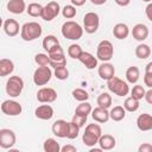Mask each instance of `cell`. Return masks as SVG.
Listing matches in <instances>:
<instances>
[{"label": "cell", "instance_id": "1", "mask_svg": "<svg viewBox=\"0 0 152 152\" xmlns=\"http://www.w3.org/2000/svg\"><path fill=\"white\" fill-rule=\"evenodd\" d=\"M61 32L64 38L70 40H77V39H81L83 36V27L76 21L68 20L62 25Z\"/></svg>", "mask_w": 152, "mask_h": 152}, {"label": "cell", "instance_id": "2", "mask_svg": "<svg viewBox=\"0 0 152 152\" xmlns=\"http://www.w3.org/2000/svg\"><path fill=\"white\" fill-rule=\"evenodd\" d=\"M42 26L36 23V21H28V23H25L23 26H21V30H20V36L21 38L25 40V42H32L37 38H39L42 36Z\"/></svg>", "mask_w": 152, "mask_h": 152}, {"label": "cell", "instance_id": "3", "mask_svg": "<svg viewBox=\"0 0 152 152\" xmlns=\"http://www.w3.org/2000/svg\"><path fill=\"white\" fill-rule=\"evenodd\" d=\"M101 134H102V129L97 124H89L86 127V131H84L83 137H82L83 144L88 147L95 146L97 144Z\"/></svg>", "mask_w": 152, "mask_h": 152}, {"label": "cell", "instance_id": "4", "mask_svg": "<svg viewBox=\"0 0 152 152\" xmlns=\"http://www.w3.org/2000/svg\"><path fill=\"white\" fill-rule=\"evenodd\" d=\"M49 56V65L52 68H58V66H65L66 65V59L64 57V50L62 46L58 44L53 46L50 51H48Z\"/></svg>", "mask_w": 152, "mask_h": 152}, {"label": "cell", "instance_id": "5", "mask_svg": "<svg viewBox=\"0 0 152 152\" xmlns=\"http://www.w3.org/2000/svg\"><path fill=\"white\" fill-rule=\"evenodd\" d=\"M107 87H108L109 91L114 93V94L118 95V96H126V95L129 93V87H128V84H127L125 81H122L121 78L116 77L115 75H114L112 78L107 80Z\"/></svg>", "mask_w": 152, "mask_h": 152}, {"label": "cell", "instance_id": "6", "mask_svg": "<svg viewBox=\"0 0 152 152\" xmlns=\"http://www.w3.org/2000/svg\"><path fill=\"white\" fill-rule=\"evenodd\" d=\"M24 89V81L19 76H11L6 82V93L11 97H18Z\"/></svg>", "mask_w": 152, "mask_h": 152}, {"label": "cell", "instance_id": "7", "mask_svg": "<svg viewBox=\"0 0 152 152\" xmlns=\"http://www.w3.org/2000/svg\"><path fill=\"white\" fill-rule=\"evenodd\" d=\"M114 53V48L113 44L109 40H101L97 45V50H96V57L102 61V62H108L112 59Z\"/></svg>", "mask_w": 152, "mask_h": 152}, {"label": "cell", "instance_id": "8", "mask_svg": "<svg viewBox=\"0 0 152 152\" xmlns=\"http://www.w3.org/2000/svg\"><path fill=\"white\" fill-rule=\"evenodd\" d=\"M100 25V18L95 12H88L83 17V31L87 33H95Z\"/></svg>", "mask_w": 152, "mask_h": 152}, {"label": "cell", "instance_id": "9", "mask_svg": "<svg viewBox=\"0 0 152 152\" xmlns=\"http://www.w3.org/2000/svg\"><path fill=\"white\" fill-rule=\"evenodd\" d=\"M51 76H52V71L48 65L39 66L33 72V82L36 86H45L51 80Z\"/></svg>", "mask_w": 152, "mask_h": 152}, {"label": "cell", "instance_id": "10", "mask_svg": "<svg viewBox=\"0 0 152 152\" xmlns=\"http://www.w3.org/2000/svg\"><path fill=\"white\" fill-rule=\"evenodd\" d=\"M61 12V7L58 5V2L56 1H50L48 2L45 6H43V11H42V18L45 21H51L52 19H55Z\"/></svg>", "mask_w": 152, "mask_h": 152}, {"label": "cell", "instance_id": "11", "mask_svg": "<svg viewBox=\"0 0 152 152\" xmlns=\"http://www.w3.org/2000/svg\"><path fill=\"white\" fill-rule=\"evenodd\" d=\"M17 137L15 133L10 128L0 129V147L2 148H12L15 144Z\"/></svg>", "mask_w": 152, "mask_h": 152}, {"label": "cell", "instance_id": "12", "mask_svg": "<svg viewBox=\"0 0 152 152\" xmlns=\"http://www.w3.org/2000/svg\"><path fill=\"white\" fill-rule=\"evenodd\" d=\"M1 110L4 114L8 116H17L21 113L23 108H21V104L14 100H5L1 103Z\"/></svg>", "mask_w": 152, "mask_h": 152}, {"label": "cell", "instance_id": "13", "mask_svg": "<svg viewBox=\"0 0 152 152\" xmlns=\"http://www.w3.org/2000/svg\"><path fill=\"white\" fill-rule=\"evenodd\" d=\"M57 99V93L53 88L43 87L37 91V100L42 103H51Z\"/></svg>", "mask_w": 152, "mask_h": 152}, {"label": "cell", "instance_id": "14", "mask_svg": "<svg viewBox=\"0 0 152 152\" xmlns=\"http://www.w3.org/2000/svg\"><path fill=\"white\" fill-rule=\"evenodd\" d=\"M52 133L58 137V138H66V133H68V122L65 120H56L52 124Z\"/></svg>", "mask_w": 152, "mask_h": 152}, {"label": "cell", "instance_id": "15", "mask_svg": "<svg viewBox=\"0 0 152 152\" xmlns=\"http://www.w3.org/2000/svg\"><path fill=\"white\" fill-rule=\"evenodd\" d=\"M78 61L89 70L91 69H95L97 66V58L91 55L90 52H86V51H82V53L78 57Z\"/></svg>", "mask_w": 152, "mask_h": 152}, {"label": "cell", "instance_id": "16", "mask_svg": "<svg viewBox=\"0 0 152 152\" xmlns=\"http://www.w3.org/2000/svg\"><path fill=\"white\" fill-rule=\"evenodd\" d=\"M132 36L135 40L144 42L148 37V27L145 24H137L132 28Z\"/></svg>", "mask_w": 152, "mask_h": 152}, {"label": "cell", "instance_id": "17", "mask_svg": "<svg viewBox=\"0 0 152 152\" xmlns=\"http://www.w3.org/2000/svg\"><path fill=\"white\" fill-rule=\"evenodd\" d=\"M97 72H99V76L102 78V80H109L112 78L114 75H115V68L113 64L110 63H107V62H103L99 69H97Z\"/></svg>", "mask_w": 152, "mask_h": 152}, {"label": "cell", "instance_id": "18", "mask_svg": "<svg viewBox=\"0 0 152 152\" xmlns=\"http://www.w3.org/2000/svg\"><path fill=\"white\" fill-rule=\"evenodd\" d=\"M34 115L40 120H50L53 116V108L50 104H42L36 108Z\"/></svg>", "mask_w": 152, "mask_h": 152}, {"label": "cell", "instance_id": "19", "mask_svg": "<svg viewBox=\"0 0 152 152\" xmlns=\"http://www.w3.org/2000/svg\"><path fill=\"white\" fill-rule=\"evenodd\" d=\"M97 144L100 145V148L101 150L109 151V150H112V148L115 147L116 141H115V138L113 135H110V134H101V137L99 138Z\"/></svg>", "mask_w": 152, "mask_h": 152}, {"label": "cell", "instance_id": "20", "mask_svg": "<svg viewBox=\"0 0 152 152\" xmlns=\"http://www.w3.org/2000/svg\"><path fill=\"white\" fill-rule=\"evenodd\" d=\"M137 126L140 131H150L152 129V116L148 113H142L137 119Z\"/></svg>", "mask_w": 152, "mask_h": 152}, {"label": "cell", "instance_id": "21", "mask_svg": "<svg viewBox=\"0 0 152 152\" xmlns=\"http://www.w3.org/2000/svg\"><path fill=\"white\" fill-rule=\"evenodd\" d=\"M19 24L14 19H6L4 23V31L8 37H14L19 33Z\"/></svg>", "mask_w": 152, "mask_h": 152}, {"label": "cell", "instance_id": "22", "mask_svg": "<svg viewBox=\"0 0 152 152\" xmlns=\"http://www.w3.org/2000/svg\"><path fill=\"white\" fill-rule=\"evenodd\" d=\"M6 7L13 14H21L24 11H26V4L24 0H10Z\"/></svg>", "mask_w": 152, "mask_h": 152}, {"label": "cell", "instance_id": "23", "mask_svg": "<svg viewBox=\"0 0 152 152\" xmlns=\"http://www.w3.org/2000/svg\"><path fill=\"white\" fill-rule=\"evenodd\" d=\"M91 118L100 122V124H103V122H107L108 119H109V112L106 109V108H102V107H96L95 109H91Z\"/></svg>", "mask_w": 152, "mask_h": 152}, {"label": "cell", "instance_id": "24", "mask_svg": "<svg viewBox=\"0 0 152 152\" xmlns=\"http://www.w3.org/2000/svg\"><path fill=\"white\" fill-rule=\"evenodd\" d=\"M13 70H14V64L11 59H8V58L0 59V77L11 75L13 72Z\"/></svg>", "mask_w": 152, "mask_h": 152}, {"label": "cell", "instance_id": "25", "mask_svg": "<svg viewBox=\"0 0 152 152\" xmlns=\"http://www.w3.org/2000/svg\"><path fill=\"white\" fill-rule=\"evenodd\" d=\"M113 34H114V37L118 38V39H125V38H127L128 34H129V28H128V26H127L126 24L119 23V24H116V25L114 26V28H113Z\"/></svg>", "mask_w": 152, "mask_h": 152}, {"label": "cell", "instance_id": "26", "mask_svg": "<svg viewBox=\"0 0 152 152\" xmlns=\"http://www.w3.org/2000/svg\"><path fill=\"white\" fill-rule=\"evenodd\" d=\"M135 56H137L138 58H140V59H146V58H148V57L151 56V48H150V45L144 44V43L139 44V45L135 48Z\"/></svg>", "mask_w": 152, "mask_h": 152}, {"label": "cell", "instance_id": "27", "mask_svg": "<svg viewBox=\"0 0 152 152\" xmlns=\"http://www.w3.org/2000/svg\"><path fill=\"white\" fill-rule=\"evenodd\" d=\"M125 116H126V110L121 106H115L109 112V118L113 121H121L122 119H125Z\"/></svg>", "mask_w": 152, "mask_h": 152}, {"label": "cell", "instance_id": "28", "mask_svg": "<svg viewBox=\"0 0 152 152\" xmlns=\"http://www.w3.org/2000/svg\"><path fill=\"white\" fill-rule=\"evenodd\" d=\"M43 148H44L45 152H59V151H61L59 144H58L57 140L53 139V138H48V139L44 141Z\"/></svg>", "mask_w": 152, "mask_h": 152}, {"label": "cell", "instance_id": "29", "mask_svg": "<svg viewBox=\"0 0 152 152\" xmlns=\"http://www.w3.org/2000/svg\"><path fill=\"white\" fill-rule=\"evenodd\" d=\"M139 76H140V71L137 66H129L127 70H126V80L128 83H137L138 80H139Z\"/></svg>", "mask_w": 152, "mask_h": 152}, {"label": "cell", "instance_id": "30", "mask_svg": "<svg viewBox=\"0 0 152 152\" xmlns=\"http://www.w3.org/2000/svg\"><path fill=\"white\" fill-rule=\"evenodd\" d=\"M96 102H97V106L99 107H102V108L108 109L112 106V96L108 93H101L97 96Z\"/></svg>", "mask_w": 152, "mask_h": 152}, {"label": "cell", "instance_id": "31", "mask_svg": "<svg viewBox=\"0 0 152 152\" xmlns=\"http://www.w3.org/2000/svg\"><path fill=\"white\" fill-rule=\"evenodd\" d=\"M91 109H93V108H91V104H90L89 102H87V101H83V102H81V103L76 107L75 114L82 115V116H87V118H88V115L90 114Z\"/></svg>", "mask_w": 152, "mask_h": 152}, {"label": "cell", "instance_id": "32", "mask_svg": "<svg viewBox=\"0 0 152 152\" xmlns=\"http://www.w3.org/2000/svg\"><path fill=\"white\" fill-rule=\"evenodd\" d=\"M59 44V42H58V39H57V37H55L53 34H49V36H46L44 39H43V48H44V50L48 52V51H50L53 46H56V45H58Z\"/></svg>", "mask_w": 152, "mask_h": 152}, {"label": "cell", "instance_id": "33", "mask_svg": "<svg viewBox=\"0 0 152 152\" xmlns=\"http://www.w3.org/2000/svg\"><path fill=\"white\" fill-rule=\"evenodd\" d=\"M42 11H43V6L40 4H37V2H32L26 7V12L31 17H40Z\"/></svg>", "mask_w": 152, "mask_h": 152}, {"label": "cell", "instance_id": "34", "mask_svg": "<svg viewBox=\"0 0 152 152\" xmlns=\"http://www.w3.org/2000/svg\"><path fill=\"white\" fill-rule=\"evenodd\" d=\"M124 108L127 112H135L139 108V100H135L134 97L129 96L124 102Z\"/></svg>", "mask_w": 152, "mask_h": 152}, {"label": "cell", "instance_id": "35", "mask_svg": "<svg viewBox=\"0 0 152 152\" xmlns=\"http://www.w3.org/2000/svg\"><path fill=\"white\" fill-rule=\"evenodd\" d=\"M72 97L76 101L83 102V101H87L89 99V94H88V91H86L82 88H76V89L72 90Z\"/></svg>", "mask_w": 152, "mask_h": 152}, {"label": "cell", "instance_id": "36", "mask_svg": "<svg viewBox=\"0 0 152 152\" xmlns=\"http://www.w3.org/2000/svg\"><path fill=\"white\" fill-rule=\"evenodd\" d=\"M80 133V127L75 124V122H68V133H66V138L68 139H75L78 137Z\"/></svg>", "mask_w": 152, "mask_h": 152}, {"label": "cell", "instance_id": "37", "mask_svg": "<svg viewBox=\"0 0 152 152\" xmlns=\"http://www.w3.org/2000/svg\"><path fill=\"white\" fill-rule=\"evenodd\" d=\"M82 51L83 50L78 44H71L68 48V55H69V57H71L74 59H78V57L82 53Z\"/></svg>", "mask_w": 152, "mask_h": 152}, {"label": "cell", "instance_id": "38", "mask_svg": "<svg viewBox=\"0 0 152 152\" xmlns=\"http://www.w3.org/2000/svg\"><path fill=\"white\" fill-rule=\"evenodd\" d=\"M62 15L66 19H72L76 15V8L74 5H65L62 8Z\"/></svg>", "mask_w": 152, "mask_h": 152}, {"label": "cell", "instance_id": "39", "mask_svg": "<svg viewBox=\"0 0 152 152\" xmlns=\"http://www.w3.org/2000/svg\"><path fill=\"white\" fill-rule=\"evenodd\" d=\"M56 78L61 80V81H64L69 77V70L66 69V66H58V68H55V71H53Z\"/></svg>", "mask_w": 152, "mask_h": 152}, {"label": "cell", "instance_id": "40", "mask_svg": "<svg viewBox=\"0 0 152 152\" xmlns=\"http://www.w3.org/2000/svg\"><path fill=\"white\" fill-rule=\"evenodd\" d=\"M144 94H145V89L142 86H139V84L134 86L131 90V96L134 97L135 100H141L144 97Z\"/></svg>", "mask_w": 152, "mask_h": 152}, {"label": "cell", "instance_id": "41", "mask_svg": "<svg viewBox=\"0 0 152 152\" xmlns=\"http://www.w3.org/2000/svg\"><path fill=\"white\" fill-rule=\"evenodd\" d=\"M34 62L39 66H46V65H49V56H48V53H37L34 56Z\"/></svg>", "mask_w": 152, "mask_h": 152}, {"label": "cell", "instance_id": "42", "mask_svg": "<svg viewBox=\"0 0 152 152\" xmlns=\"http://www.w3.org/2000/svg\"><path fill=\"white\" fill-rule=\"evenodd\" d=\"M71 121L75 122V124L81 128L82 126H84V124H86V121H87V116H82V115H77V114H75V115L72 116Z\"/></svg>", "mask_w": 152, "mask_h": 152}, {"label": "cell", "instance_id": "43", "mask_svg": "<svg viewBox=\"0 0 152 152\" xmlns=\"http://www.w3.org/2000/svg\"><path fill=\"white\" fill-rule=\"evenodd\" d=\"M144 83L146 87L152 88V72H145L144 76Z\"/></svg>", "mask_w": 152, "mask_h": 152}, {"label": "cell", "instance_id": "44", "mask_svg": "<svg viewBox=\"0 0 152 152\" xmlns=\"http://www.w3.org/2000/svg\"><path fill=\"white\" fill-rule=\"evenodd\" d=\"M138 151L139 152H151L152 151V145L148 144V142H145V144H142V145L139 146Z\"/></svg>", "mask_w": 152, "mask_h": 152}, {"label": "cell", "instance_id": "45", "mask_svg": "<svg viewBox=\"0 0 152 152\" xmlns=\"http://www.w3.org/2000/svg\"><path fill=\"white\" fill-rule=\"evenodd\" d=\"M144 97H145V100H146V102L147 103H152V89L150 88L147 91H145V94H144Z\"/></svg>", "mask_w": 152, "mask_h": 152}, {"label": "cell", "instance_id": "46", "mask_svg": "<svg viewBox=\"0 0 152 152\" xmlns=\"http://www.w3.org/2000/svg\"><path fill=\"white\" fill-rule=\"evenodd\" d=\"M61 152H76V147L72 145H65L61 147Z\"/></svg>", "mask_w": 152, "mask_h": 152}, {"label": "cell", "instance_id": "47", "mask_svg": "<svg viewBox=\"0 0 152 152\" xmlns=\"http://www.w3.org/2000/svg\"><path fill=\"white\" fill-rule=\"evenodd\" d=\"M146 17L150 21H152V4L151 2L146 6Z\"/></svg>", "mask_w": 152, "mask_h": 152}, {"label": "cell", "instance_id": "48", "mask_svg": "<svg viewBox=\"0 0 152 152\" xmlns=\"http://www.w3.org/2000/svg\"><path fill=\"white\" fill-rule=\"evenodd\" d=\"M114 1H115L116 5H119V6H128L129 2H131V0H114Z\"/></svg>", "mask_w": 152, "mask_h": 152}, {"label": "cell", "instance_id": "49", "mask_svg": "<svg viewBox=\"0 0 152 152\" xmlns=\"http://www.w3.org/2000/svg\"><path fill=\"white\" fill-rule=\"evenodd\" d=\"M71 1V4L74 5V6H82V5H84L86 4V0H70Z\"/></svg>", "mask_w": 152, "mask_h": 152}, {"label": "cell", "instance_id": "50", "mask_svg": "<svg viewBox=\"0 0 152 152\" xmlns=\"http://www.w3.org/2000/svg\"><path fill=\"white\" fill-rule=\"evenodd\" d=\"M91 1V4H94V5H97V6H100V5H103L107 0H90Z\"/></svg>", "mask_w": 152, "mask_h": 152}, {"label": "cell", "instance_id": "51", "mask_svg": "<svg viewBox=\"0 0 152 152\" xmlns=\"http://www.w3.org/2000/svg\"><path fill=\"white\" fill-rule=\"evenodd\" d=\"M145 72H152V62L147 63V65H146V69H145Z\"/></svg>", "mask_w": 152, "mask_h": 152}, {"label": "cell", "instance_id": "52", "mask_svg": "<svg viewBox=\"0 0 152 152\" xmlns=\"http://www.w3.org/2000/svg\"><path fill=\"white\" fill-rule=\"evenodd\" d=\"M1 26H2V18L0 17V27H1Z\"/></svg>", "mask_w": 152, "mask_h": 152}, {"label": "cell", "instance_id": "53", "mask_svg": "<svg viewBox=\"0 0 152 152\" xmlns=\"http://www.w3.org/2000/svg\"><path fill=\"white\" fill-rule=\"evenodd\" d=\"M142 1H145V2H151V0H142Z\"/></svg>", "mask_w": 152, "mask_h": 152}]
</instances>
